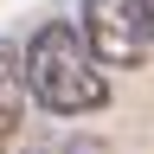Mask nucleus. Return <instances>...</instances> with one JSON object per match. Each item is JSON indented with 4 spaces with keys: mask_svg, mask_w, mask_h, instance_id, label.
Returning a JSON list of instances; mask_svg holds the SVG:
<instances>
[{
    "mask_svg": "<svg viewBox=\"0 0 154 154\" xmlns=\"http://www.w3.org/2000/svg\"><path fill=\"white\" fill-rule=\"evenodd\" d=\"M19 77H26V96L38 109H51V116H96V109H109V71L84 45L77 19H45L26 38V51H19Z\"/></svg>",
    "mask_w": 154,
    "mask_h": 154,
    "instance_id": "1",
    "label": "nucleus"
},
{
    "mask_svg": "<svg viewBox=\"0 0 154 154\" xmlns=\"http://www.w3.org/2000/svg\"><path fill=\"white\" fill-rule=\"evenodd\" d=\"M77 32H84V45L96 51L103 71H135V64L154 51V38H148V7H141V0H84Z\"/></svg>",
    "mask_w": 154,
    "mask_h": 154,
    "instance_id": "2",
    "label": "nucleus"
},
{
    "mask_svg": "<svg viewBox=\"0 0 154 154\" xmlns=\"http://www.w3.org/2000/svg\"><path fill=\"white\" fill-rule=\"evenodd\" d=\"M19 122H26V77H19V45L0 38V154H13Z\"/></svg>",
    "mask_w": 154,
    "mask_h": 154,
    "instance_id": "3",
    "label": "nucleus"
},
{
    "mask_svg": "<svg viewBox=\"0 0 154 154\" xmlns=\"http://www.w3.org/2000/svg\"><path fill=\"white\" fill-rule=\"evenodd\" d=\"M26 154H103V141H58V148H26Z\"/></svg>",
    "mask_w": 154,
    "mask_h": 154,
    "instance_id": "4",
    "label": "nucleus"
}]
</instances>
